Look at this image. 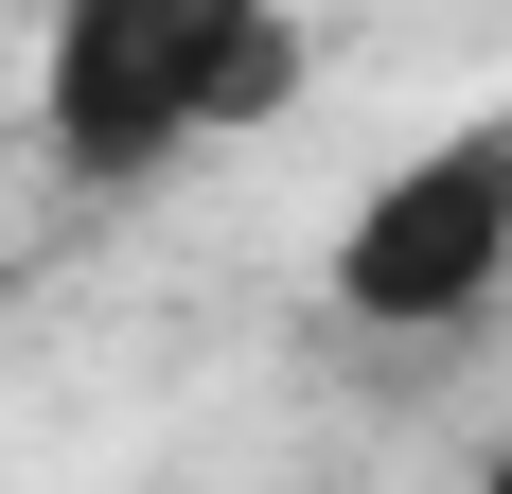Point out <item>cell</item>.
<instances>
[{
	"instance_id": "1",
	"label": "cell",
	"mask_w": 512,
	"mask_h": 494,
	"mask_svg": "<svg viewBox=\"0 0 512 494\" xmlns=\"http://www.w3.org/2000/svg\"><path fill=\"white\" fill-rule=\"evenodd\" d=\"M301 89V0H53L36 36V142L124 195L212 124H265Z\"/></svg>"
},
{
	"instance_id": "2",
	"label": "cell",
	"mask_w": 512,
	"mask_h": 494,
	"mask_svg": "<svg viewBox=\"0 0 512 494\" xmlns=\"http://www.w3.org/2000/svg\"><path fill=\"white\" fill-rule=\"evenodd\" d=\"M512 300V106H460L442 142H407L336 230V318L354 336H460Z\"/></svg>"
},
{
	"instance_id": "3",
	"label": "cell",
	"mask_w": 512,
	"mask_h": 494,
	"mask_svg": "<svg viewBox=\"0 0 512 494\" xmlns=\"http://www.w3.org/2000/svg\"><path fill=\"white\" fill-rule=\"evenodd\" d=\"M495 494H512V459H495Z\"/></svg>"
}]
</instances>
